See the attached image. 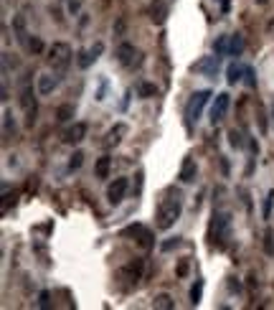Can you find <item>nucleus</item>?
<instances>
[{"label": "nucleus", "mask_w": 274, "mask_h": 310, "mask_svg": "<svg viewBox=\"0 0 274 310\" xmlns=\"http://www.w3.org/2000/svg\"><path fill=\"white\" fill-rule=\"evenodd\" d=\"M180 211H183V199H180V193L175 191V193H168L165 199H163V204L158 206V229H170L178 219H180Z\"/></svg>", "instance_id": "obj_1"}, {"label": "nucleus", "mask_w": 274, "mask_h": 310, "mask_svg": "<svg viewBox=\"0 0 274 310\" xmlns=\"http://www.w3.org/2000/svg\"><path fill=\"white\" fill-rule=\"evenodd\" d=\"M28 76H23V81H20V107H23V115H25V127H33L36 125V115H38V104H36L33 84H31Z\"/></svg>", "instance_id": "obj_2"}, {"label": "nucleus", "mask_w": 274, "mask_h": 310, "mask_svg": "<svg viewBox=\"0 0 274 310\" xmlns=\"http://www.w3.org/2000/svg\"><path fill=\"white\" fill-rule=\"evenodd\" d=\"M229 234H231V214L229 211H221V214H214V221H211V242L216 247H226L229 242Z\"/></svg>", "instance_id": "obj_3"}, {"label": "nucleus", "mask_w": 274, "mask_h": 310, "mask_svg": "<svg viewBox=\"0 0 274 310\" xmlns=\"http://www.w3.org/2000/svg\"><path fill=\"white\" fill-rule=\"evenodd\" d=\"M48 64H51V69L56 74H64L69 69V64H71V46L69 43H61V41L53 43L48 48Z\"/></svg>", "instance_id": "obj_4"}, {"label": "nucleus", "mask_w": 274, "mask_h": 310, "mask_svg": "<svg viewBox=\"0 0 274 310\" xmlns=\"http://www.w3.org/2000/svg\"><path fill=\"white\" fill-rule=\"evenodd\" d=\"M208 97H211V92H208V89H201V92H196V94L188 99V107H186V120H188V127H193V125L201 120V112H203V107H206Z\"/></svg>", "instance_id": "obj_5"}, {"label": "nucleus", "mask_w": 274, "mask_h": 310, "mask_svg": "<svg viewBox=\"0 0 274 310\" xmlns=\"http://www.w3.org/2000/svg\"><path fill=\"white\" fill-rule=\"evenodd\" d=\"M229 104H231V97H229L226 92L216 94V102H214V107H211V122H214V125H216V122H221V120L226 117Z\"/></svg>", "instance_id": "obj_6"}, {"label": "nucleus", "mask_w": 274, "mask_h": 310, "mask_svg": "<svg viewBox=\"0 0 274 310\" xmlns=\"http://www.w3.org/2000/svg\"><path fill=\"white\" fill-rule=\"evenodd\" d=\"M122 237H135L142 247H153V237H150V232L142 224H132V227L122 229Z\"/></svg>", "instance_id": "obj_7"}, {"label": "nucleus", "mask_w": 274, "mask_h": 310, "mask_svg": "<svg viewBox=\"0 0 274 310\" xmlns=\"http://www.w3.org/2000/svg\"><path fill=\"white\" fill-rule=\"evenodd\" d=\"M127 178H114V183H109V188H107V199H109V204H119L122 199H125V193H127Z\"/></svg>", "instance_id": "obj_8"}, {"label": "nucleus", "mask_w": 274, "mask_h": 310, "mask_svg": "<svg viewBox=\"0 0 274 310\" xmlns=\"http://www.w3.org/2000/svg\"><path fill=\"white\" fill-rule=\"evenodd\" d=\"M86 137V125L84 122H74L66 132H64V143H69V145H76V143H81Z\"/></svg>", "instance_id": "obj_9"}, {"label": "nucleus", "mask_w": 274, "mask_h": 310, "mask_svg": "<svg viewBox=\"0 0 274 310\" xmlns=\"http://www.w3.org/2000/svg\"><path fill=\"white\" fill-rule=\"evenodd\" d=\"M219 66H221V56L216 53V56H208V59L198 61V64H196V71H201V74H206V76H216Z\"/></svg>", "instance_id": "obj_10"}, {"label": "nucleus", "mask_w": 274, "mask_h": 310, "mask_svg": "<svg viewBox=\"0 0 274 310\" xmlns=\"http://www.w3.org/2000/svg\"><path fill=\"white\" fill-rule=\"evenodd\" d=\"M135 56H137V51H135V46H132V43H127V41H125V43H119V46H117V59H119V64L132 66V64L137 61Z\"/></svg>", "instance_id": "obj_11"}, {"label": "nucleus", "mask_w": 274, "mask_h": 310, "mask_svg": "<svg viewBox=\"0 0 274 310\" xmlns=\"http://www.w3.org/2000/svg\"><path fill=\"white\" fill-rule=\"evenodd\" d=\"M196 171H198V168H196V160H193V158H186L183 165H180V176H178V178H180L183 183H191V181H196Z\"/></svg>", "instance_id": "obj_12"}, {"label": "nucleus", "mask_w": 274, "mask_h": 310, "mask_svg": "<svg viewBox=\"0 0 274 310\" xmlns=\"http://www.w3.org/2000/svg\"><path fill=\"white\" fill-rule=\"evenodd\" d=\"M13 31H15L18 43L28 46V31H25V23H23V18H20V15H15V18H13Z\"/></svg>", "instance_id": "obj_13"}, {"label": "nucleus", "mask_w": 274, "mask_h": 310, "mask_svg": "<svg viewBox=\"0 0 274 310\" xmlns=\"http://www.w3.org/2000/svg\"><path fill=\"white\" fill-rule=\"evenodd\" d=\"M241 51H244V36H239V33L229 36V51H226V56H241Z\"/></svg>", "instance_id": "obj_14"}, {"label": "nucleus", "mask_w": 274, "mask_h": 310, "mask_svg": "<svg viewBox=\"0 0 274 310\" xmlns=\"http://www.w3.org/2000/svg\"><path fill=\"white\" fill-rule=\"evenodd\" d=\"M244 69H247V66H241V64H236V61L229 64V69H226V81H229V84L241 81V79H244Z\"/></svg>", "instance_id": "obj_15"}, {"label": "nucleus", "mask_w": 274, "mask_h": 310, "mask_svg": "<svg viewBox=\"0 0 274 310\" xmlns=\"http://www.w3.org/2000/svg\"><path fill=\"white\" fill-rule=\"evenodd\" d=\"M53 87H56V76H51V74H41L38 76V94H51Z\"/></svg>", "instance_id": "obj_16"}, {"label": "nucleus", "mask_w": 274, "mask_h": 310, "mask_svg": "<svg viewBox=\"0 0 274 310\" xmlns=\"http://www.w3.org/2000/svg\"><path fill=\"white\" fill-rule=\"evenodd\" d=\"M99 51H102V43H97V46H94V48H89V51H81V53H79V66H81V69H86V66L97 59V53H99Z\"/></svg>", "instance_id": "obj_17"}, {"label": "nucleus", "mask_w": 274, "mask_h": 310, "mask_svg": "<svg viewBox=\"0 0 274 310\" xmlns=\"http://www.w3.org/2000/svg\"><path fill=\"white\" fill-rule=\"evenodd\" d=\"M127 132V127L125 125H117V127H112L109 132H107V140H104V145L107 148H112V145H117L119 140H122V135Z\"/></svg>", "instance_id": "obj_18"}, {"label": "nucleus", "mask_w": 274, "mask_h": 310, "mask_svg": "<svg viewBox=\"0 0 274 310\" xmlns=\"http://www.w3.org/2000/svg\"><path fill=\"white\" fill-rule=\"evenodd\" d=\"M109 165H112V158L109 155H102L99 160H97V178H107L109 176Z\"/></svg>", "instance_id": "obj_19"}, {"label": "nucleus", "mask_w": 274, "mask_h": 310, "mask_svg": "<svg viewBox=\"0 0 274 310\" xmlns=\"http://www.w3.org/2000/svg\"><path fill=\"white\" fill-rule=\"evenodd\" d=\"M125 275H127V277H130L132 283H137V280L142 277V262L137 260V262H132V265H127V267H125Z\"/></svg>", "instance_id": "obj_20"}, {"label": "nucleus", "mask_w": 274, "mask_h": 310, "mask_svg": "<svg viewBox=\"0 0 274 310\" xmlns=\"http://www.w3.org/2000/svg\"><path fill=\"white\" fill-rule=\"evenodd\" d=\"M74 117V104H61L58 109H56V120L58 122H69Z\"/></svg>", "instance_id": "obj_21"}, {"label": "nucleus", "mask_w": 274, "mask_h": 310, "mask_svg": "<svg viewBox=\"0 0 274 310\" xmlns=\"http://www.w3.org/2000/svg\"><path fill=\"white\" fill-rule=\"evenodd\" d=\"M153 305H155V308H158V310H173V308H175V303H173V298H170V295H165V293H163V295H158Z\"/></svg>", "instance_id": "obj_22"}, {"label": "nucleus", "mask_w": 274, "mask_h": 310, "mask_svg": "<svg viewBox=\"0 0 274 310\" xmlns=\"http://www.w3.org/2000/svg\"><path fill=\"white\" fill-rule=\"evenodd\" d=\"M155 84H150V81H142L140 87H137V94L142 97V99H147V97H155Z\"/></svg>", "instance_id": "obj_23"}, {"label": "nucleus", "mask_w": 274, "mask_h": 310, "mask_svg": "<svg viewBox=\"0 0 274 310\" xmlns=\"http://www.w3.org/2000/svg\"><path fill=\"white\" fill-rule=\"evenodd\" d=\"M201 295H203V280H196V285L191 288V303L198 305L201 303Z\"/></svg>", "instance_id": "obj_24"}, {"label": "nucleus", "mask_w": 274, "mask_h": 310, "mask_svg": "<svg viewBox=\"0 0 274 310\" xmlns=\"http://www.w3.org/2000/svg\"><path fill=\"white\" fill-rule=\"evenodd\" d=\"M214 51H216L219 56H226V51H229V36H221V38L214 43Z\"/></svg>", "instance_id": "obj_25"}, {"label": "nucleus", "mask_w": 274, "mask_h": 310, "mask_svg": "<svg viewBox=\"0 0 274 310\" xmlns=\"http://www.w3.org/2000/svg\"><path fill=\"white\" fill-rule=\"evenodd\" d=\"M264 252H267V255H274V232L272 229L264 232Z\"/></svg>", "instance_id": "obj_26"}, {"label": "nucleus", "mask_w": 274, "mask_h": 310, "mask_svg": "<svg viewBox=\"0 0 274 310\" xmlns=\"http://www.w3.org/2000/svg\"><path fill=\"white\" fill-rule=\"evenodd\" d=\"M272 206H274V191L267 193V199H264V211H262V216L264 219H269L272 216Z\"/></svg>", "instance_id": "obj_27"}, {"label": "nucleus", "mask_w": 274, "mask_h": 310, "mask_svg": "<svg viewBox=\"0 0 274 310\" xmlns=\"http://www.w3.org/2000/svg\"><path fill=\"white\" fill-rule=\"evenodd\" d=\"M31 53H41L43 51V43H41V38H28V46H25Z\"/></svg>", "instance_id": "obj_28"}, {"label": "nucleus", "mask_w": 274, "mask_h": 310, "mask_svg": "<svg viewBox=\"0 0 274 310\" xmlns=\"http://www.w3.org/2000/svg\"><path fill=\"white\" fill-rule=\"evenodd\" d=\"M81 163H84V153H81V150H76V153L71 155V160H69V168H71V171H76Z\"/></svg>", "instance_id": "obj_29"}, {"label": "nucleus", "mask_w": 274, "mask_h": 310, "mask_svg": "<svg viewBox=\"0 0 274 310\" xmlns=\"http://www.w3.org/2000/svg\"><path fill=\"white\" fill-rule=\"evenodd\" d=\"M244 81H247L252 89L257 87V76H254V69H252V66H247V69H244Z\"/></svg>", "instance_id": "obj_30"}, {"label": "nucleus", "mask_w": 274, "mask_h": 310, "mask_svg": "<svg viewBox=\"0 0 274 310\" xmlns=\"http://www.w3.org/2000/svg\"><path fill=\"white\" fill-rule=\"evenodd\" d=\"M3 130H5V135H10V130H13V115L8 109L3 112Z\"/></svg>", "instance_id": "obj_31"}, {"label": "nucleus", "mask_w": 274, "mask_h": 310, "mask_svg": "<svg viewBox=\"0 0 274 310\" xmlns=\"http://www.w3.org/2000/svg\"><path fill=\"white\" fill-rule=\"evenodd\" d=\"M229 137H231V145H234V148H244V135H241V132L231 130V135H229Z\"/></svg>", "instance_id": "obj_32"}, {"label": "nucleus", "mask_w": 274, "mask_h": 310, "mask_svg": "<svg viewBox=\"0 0 274 310\" xmlns=\"http://www.w3.org/2000/svg\"><path fill=\"white\" fill-rule=\"evenodd\" d=\"M165 13H168V8H165V5H163V8H158V13L153 10V20H155V23H163V20H165Z\"/></svg>", "instance_id": "obj_33"}, {"label": "nucleus", "mask_w": 274, "mask_h": 310, "mask_svg": "<svg viewBox=\"0 0 274 310\" xmlns=\"http://www.w3.org/2000/svg\"><path fill=\"white\" fill-rule=\"evenodd\" d=\"M178 244H180V239H178V237H175V239H168V242L163 244V252H170V249H173V247H178Z\"/></svg>", "instance_id": "obj_34"}, {"label": "nucleus", "mask_w": 274, "mask_h": 310, "mask_svg": "<svg viewBox=\"0 0 274 310\" xmlns=\"http://www.w3.org/2000/svg\"><path fill=\"white\" fill-rule=\"evenodd\" d=\"M186 275H188V262L183 260V262L178 265V277H186Z\"/></svg>", "instance_id": "obj_35"}, {"label": "nucleus", "mask_w": 274, "mask_h": 310, "mask_svg": "<svg viewBox=\"0 0 274 310\" xmlns=\"http://www.w3.org/2000/svg\"><path fill=\"white\" fill-rule=\"evenodd\" d=\"M81 8V0H69V13H76Z\"/></svg>", "instance_id": "obj_36"}, {"label": "nucleus", "mask_w": 274, "mask_h": 310, "mask_svg": "<svg viewBox=\"0 0 274 310\" xmlns=\"http://www.w3.org/2000/svg\"><path fill=\"white\" fill-rule=\"evenodd\" d=\"M38 303H41V308H48V293H41V300Z\"/></svg>", "instance_id": "obj_37"}, {"label": "nucleus", "mask_w": 274, "mask_h": 310, "mask_svg": "<svg viewBox=\"0 0 274 310\" xmlns=\"http://www.w3.org/2000/svg\"><path fill=\"white\" fill-rule=\"evenodd\" d=\"M229 288H231V290H234V293H239V290H241V285H239V283H236V280H231V283H229Z\"/></svg>", "instance_id": "obj_38"}, {"label": "nucleus", "mask_w": 274, "mask_h": 310, "mask_svg": "<svg viewBox=\"0 0 274 310\" xmlns=\"http://www.w3.org/2000/svg\"><path fill=\"white\" fill-rule=\"evenodd\" d=\"M229 5H231V0H221V10L224 13H229Z\"/></svg>", "instance_id": "obj_39"}, {"label": "nucleus", "mask_w": 274, "mask_h": 310, "mask_svg": "<svg viewBox=\"0 0 274 310\" xmlns=\"http://www.w3.org/2000/svg\"><path fill=\"white\" fill-rule=\"evenodd\" d=\"M259 3H267V0H259Z\"/></svg>", "instance_id": "obj_40"}]
</instances>
